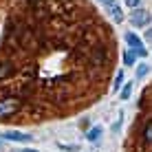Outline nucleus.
I'll return each instance as SVG.
<instances>
[{"label": "nucleus", "mask_w": 152, "mask_h": 152, "mask_svg": "<svg viewBox=\"0 0 152 152\" xmlns=\"http://www.w3.org/2000/svg\"><path fill=\"white\" fill-rule=\"evenodd\" d=\"M145 73H148V66H145V64H143V66H139V71H137V75H139V77H143V75H145Z\"/></svg>", "instance_id": "12"}, {"label": "nucleus", "mask_w": 152, "mask_h": 152, "mask_svg": "<svg viewBox=\"0 0 152 152\" xmlns=\"http://www.w3.org/2000/svg\"><path fill=\"white\" fill-rule=\"evenodd\" d=\"M22 152H38L35 148H27V150H22Z\"/></svg>", "instance_id": "15"}, {"label": "nucleus", "mask_w": 152, "mask_h": 152, "mask_svg": "<svg viewBox=\"0 0 152 152\" xmlns=\"http://www.w3.org/2000/svg\"><path fill=\"white\" fill-rule=\"evenodd\" d=\"M126 42H128L130 51H134V53H137V57H148V49L143 46V42L139 40V35H137V33L128 31V33H126Z\"/></svg>", "instance_id": "1"}, {"label": "nucleus", "mask_w": 152, "mask_h": 152, "mask_svg": "<svg viewBox=\"0 0 152 152\" xmlns=\"http://www.w3.org/2000/svg\"><path fill=\"white\" fill-rule=\"evenodd\" d=\"M130 95H132V82H128V84H126V88L121 91V99H128Z\"/></svg>", "instance_id": "9"}, {"label": "nucleus", "mask_w": 152, "mask_h": 152, "mask_svg": "<svg viewBox=\"0 0 152 152\" xmlns=\"http://www.w3.org/2000/svg\"><path fill=\"white\" fill-rule=\"evenodd\" d=\"M102 126H97V128H91L88 130V141H93V143H95V141H99V137H102Z\"/></svg>", "instance_id": "7"}, {"label": "nucleus", "mask_w": 152, "mask_h": 152, "mask_svg": "<svg viewBox=\"0 0 152 152\" xmlns=\"http://www.w3.org/2000/svg\"><path fill=\"white\" fill-rule=\"evenodd\" d=\"M139 2H141V0H126V4H128V7H137Z\"/></svg>", "instance_id": "13"}, {"label": "nucleus", "mask_w": 152, "mask_h": 152, "mask_svg": "<svg viewBox=\"0 0 152 152\" xmlns=\"http://www.w3.org/2000/svg\"><path fill=\"white\" fill-rule=\"evenodd\" d=\"M108 11H110V15H113L115 22H121V20H124V13H121V9H119V4H117V2L110 4V7H108Z\"/></svg>", "instance_id": "5"}, {"label": "nucleus", "mask_w": 152, "mask_h": 152, "mask_svg": "<svg viewBox=\"0 0 152 152\" xmlns=\"http://www.w3.org/2000/svg\"><path fill=\"white\" fill-rule=\"evenodd\" d=\"M143 139L150 141L152 139V124H145V130H143Z\"/></svg>", "instance_id": "10"}, {"label": "nucleus", "mask_w": 152, "mask_h": 152, "mask_svg": "<svg viewBox=\"0 0 152 152\" xmlns=\"http://www.w3.org/2000/svg\"><path fill=\"white\" fill-rule=\"evenodd\" d=\"M13 71V66L9 64V62H0V80H4V77H9Z\"/></svg>", "instance_id": "6"}, {"label": "nucleus", "mask_w": 152, "mask_h": 152, "mask_svg": "<svg viewBox=\"0 0 152 152\" xmlns=\"http://www.w3.org/2000/svg\"><path fill=\"white\" fill-rule=\"evenodd\" d=\"M22 108V102L15 97H7V99H0V117H9V115L18 113Z\"/></svg>", "instance_id": "2"}, {"label": "nucleus", "mask_w": 152, "mask_h": 152, "mask_svg": "<svg viewBox=\"0 0 152 152\" xmlns=\"http://www.w3.org/2000/svg\"><path fill=\"white\" fill-rule=\"evenodd\" d=\"M7 141H31V134H24V132H18V130H7V132L2 134Z\"/></svg>", "instance_id": "4"}, {"label": "nucleus", "mask_w": 152, "mask_h": 152, "mask_svg": "<svg viewBox=\"0 0 152 152\" xmlns=\"http://www.w3.org/2000/svg\"><path fill=\"white\" fill-rule=\"evenodd\" d=\"M130 20H132L134 27H143V24H148V20H150V11L148 9H134Z\"/></svg>", "instance_id": "3"}, {"label": "nucleus", "mask_w": 152, "mask_h": 152, "mask_svg": "<svg viewBox=\"0 0 152 152\" xmlns=\"http://www.w3.org/2000/svg\"><path fill=\"white\" fill-rule=\"evenodd\" d=\"M134 62H137V53L128 49V51H126V53H124V64H126V66H132Z\"/></svg>", "instance_id": "8"}, {"label": "nucleus", "mask_w": 152, "mask_h": 152, "mask_svg": "<svg viewBox=\"0 0 152 152\" xmlns=\"http://www.w3.org/2000/svg\"><path fill=\"white\" fill-rule=\"evenodd\" d=\"M99 2H104L106 7H110V4H115V0H99Z\"/></svg>", "instance_id": "14"}, {"label": "nucleus", "mask_w": 152, "mask_h": 152, "mask_svg": "<svg viewBox=\"0 0 152 152\" xmlns=\"http://www.w3.org/2000/svg\"><path fill=\"white\" fill-rule=\"evenodd\" d=\"M121 80H124V73L119 71V73H117V77H115V91H119V86H121Z\"/></svg>", "instance_id": "11"}]
</instances>
